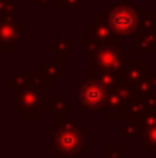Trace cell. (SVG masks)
Instances as JSON below:
<instances>
[{"label": "cell", "instance_id": "3957f363", "mask_svg": "<svg viewBox=\"0 0 156 158\" xmlns=\"http://www.w3.org/2000/svg\"><path fill=\"white\" fill-rule=\"evenodd\" d=\"M92 57V72L97 74H112V76H119L125 72V68L129 66L130 53H125L123 50H119L117 44H101L96 46L90 52Z\"/></svg>", "mask_w": 156, "mask_h": 158}, {"label": "cell", "instance_id": "30bf717a", "mask_svg": "<svg viewBox=\"0 0 156 158\" xmlns=\"http://www.w3.org/2000/svg\"><path fill=\"white\" fill-rule=\"evenodd\" d=\"M132 52H156V33L136 31L132 35Z\"/></svg>", "mask_w": 156, "mask_h": 158}, {"label": "cell", "instance_id": "9a60e30c", "mask_svg": "<svg viewBox=\"0 0 156 158\" xmlns=\"http://www.w3.org/2000/svg\"><path fill=\"white\" fill-rule=\"evenodd\" d=\"M88 0H55L53 4L59 7V9H64V7H72V9H79L83 4H86Z\"/></svg>", "mask_w": 156, "mask_h": 158}, {"label": "cell", "instance_id": "52a82bcc", "mask_svg": "<svg viewBox=\"0 0 156 158\" xmlns=\"http://www.w3.org/2000/svg\"><path fill=\"white\" fill-rule=\"evenodd\" d=\"M24 22L13 15H0V52H13L22 42Z\"/></svg>", "mask_w": 156, "mask_h": 158}, {"label": "cell", "instance_id": "4fadbf2b", "mask_svg": "<svg viewBox=\"0 0 156 158\" xmlns=\"http://www.w3.org/2000/svg\"><path fill=\"white\" fill-rule=\"evenodd\" d=\"M138 31L156 33V13L154 11H140V26Z\"/></svg>", "mask_w": 156, "mask_h": 158}, {"label": "cell", "instance_id": "5b68a950", "mask_svg": "<svg viewBox=\"0 0 156 158\" xmlns=\"http://www.w3.org/2000/svg\"><path fill=\"white\" fill-rule=\"evenodd\" d=\"M109 24L119 42L127 35H134L140 26V9H136L130 4H116L107 9Z\"/></svg>", "mask_w": 156, "mask_h": 158}, {"label": "cell", "instance_id": "9c48e42d", "mask_svg": "<svg viewBox=\"0 0 156 158\" xmlns=\"http://www.w3.org/2000/svg\"><path fill=\"white\" fill-rule=\"evenodd\" d=\"M149 74V66L145 61H130L129 66L125 68V72L121 74V79H125L129 85L136 86L138 83H142Z\"/></svg>", "mask_w": 156, "mask_h": 158}, {"label": "cell", "instance_id": "7a4b0ae2", "mask_svg": "<svg viewBox=\"0 0 156 158\" xmlns=\"http://www.w3.org/2000/svg\"><path fill=\"white\" fill-rule=\"evenodd\" d=\"M90 131L77 119L57 116V125L50 129V151L59 155H83L88 151Z\"/></svg>", "mask_w": 156, "mask_h": 158}, {"label": "cell", "instance_id": "8992f818", "mask_svg": "<svg viewBox=\"0 0 156 158\" xmlns=\"http://www.w3.org/2000/svg\"><path fill=\"white\" fill-rule=\"evenodd\" d=\"M136 96V90L132 85H129L125 79L119 77L117 85L110 90V98L107 103V118L109 119H125V110L130 99Z\"/></svg>", "mask_w": 156, "mask_h": 158}, {"label": "cell", "instance_id": "2e32d148", "mask_svg": "<svg viewBox=\"0 0 156 158\" xmlns=\"http://www.w3.org/2000/svg\"><path fill=\"white\" fill-rule=\"evenodd\" d=\"M121 145H109L107 147V158H121Z\"/></svg>", "mask_w": 156, "mask_h": 158}, {"label": "cell", "instance_id": "5bb4252c", "mask_svg": "<svg viewBox=\"0 0 156 158\" xmlns=\"http://www.w3.org/2000/svg\"><path fill=\"white\" fill-rule=\"evenodd\" d=\"M72 42H74L72 37H68V39H59V40H55L53 44H50V52H53L55 55H64V53L70 50Z\"/></svg>", "mask_w": 156, "mask_h": 158}, {"label": "cell", "instance_id": "8fae6325", "mask_svg": "<svg viewBox=\"0 0 156 158\" xmlns=\"http://www.w3.org/2000/svg\"><path fill=\"white\" fill-rule=\"evenodd\" d=\"M142 142H140V151L142 153H149V151H156V121L143 125L142 131Z\"/></svg>", "mask_w": 156, "mask_h": 158}, {"label": "cell", "instance_id": "ba28073f", "mask_svg": "<svg viewBox=\"0 0 156 158\" xmlns=\"http://www.w3.org/2000/svg\"><path fill=\"white\" fill-rule=\"evenodd\" d=\"M63 61H64V55H55V61L50 63V61H42L39 66V74L42 81L50 86H53L57 83V79L63 77L64 74V66H63Z\"/></svg>", "mask_w": 156, "mask_h": 158}, {"label": "cell", "instance_id": "d6986e66", "mask_svg": "<svg viewBox=\"0 0 156 158\" xmlns=\"http://www.w3.org/2000/svg\"><path fill=\"white\" fill-rule=\"evenodd\" d=\"M57 158H81V155H59Z\"/></svg>", "mask_w": 156, "mask_h": 158}, {"label": "cell", "instance_id": "7c38bea8", "mask_svg": "<svg viewBox=\"0 0 156 158\" xmlns=\"http://www.w3.org/2000/svg\"><path fill=\"white\" fill-rule=\"evenodd\" d=\"M44 110H53L57 116H59V114L64 116V112H70V110H72V103L64 101V99L59 98V96H50V94H48V98H46V101H44Z\"/></svg>", "mask_w": 156, "mask_h": 158}, {"label": "cell", "instance_id": "277c9868", "mask_svg": "<svg viewBox=\"0 0 156 158\" xmlns=\"http://www.w3.org/2000/svg\"><path fill=\"white\" fill-rule=\"evenodd\" d=\"M110 98V88L94 74H90L81 85L76 86V99L90 110H103L107 109Z\"/></svg>", "mask_w": 156, "mask_h": 158}, {"label": "cell", "instance_id": "ac0fdd59", "mask_svg": "<svg viewBox=\"0 0 156 158\" xmlns=\"http://www.w3.org/2000/svg\"><path fill=\"white\" fill-rule=\"evenodd\" d=\"M33 2H37V4H39L40 9H46V7H48L50 4H53L55 0H33Z\"/></svg>", "mask_w": 156, "mask_h": 158}, {"label": "cell", "instance_id": "e0dca14e", "mask_svg": "<svg viewBox=\"0 0 156 158\" xmlns=\"http://www.w3.org/2000/svg\"><path fill=\"white\" fill-rule=\"evenodd\" d=\"M149 81H151L153 96H156V70H149Z\"/></svg>", "mask_w": 156, "mask_h": 158}, {"label": "cell", "instance_id": "6da1fadb", "mask_svg": "<svg viewBox=\"0 0 156 158\" xmlns=\"http://www.w3.org/2000/svg\"><path fill=\"white\" fill-rule=\"evenodd\" d=\"M11 86H15V107L22 112L26 119H37L40 110H44V101L48 98V85L42 81L39 72L24 70L7 79Z\"/></svg>", "mask_w": 156, "mask_h": 158}]
</instances>
